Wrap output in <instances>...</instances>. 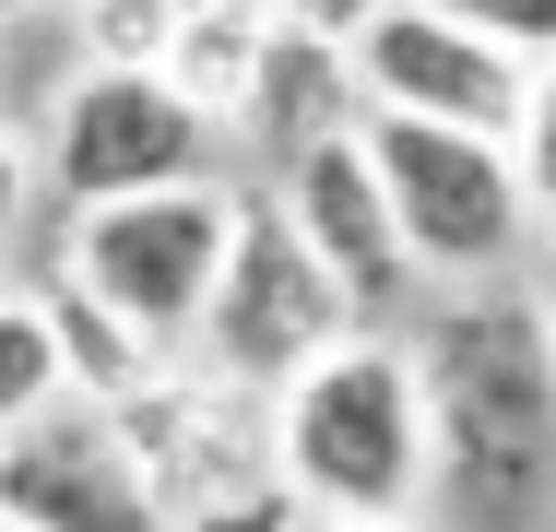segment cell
<instances>
[{"instance_id":"cell-1","label":"cell","mask_w":556,"mask_h":532,"mask_svg":"<svg viewBox=\"0 0 556 532\" xmlns=\"http://www.w3.org/2000/svg\"><path fill=\"white\" fill-rule=\"evenodd\" d=\"M403 379L427 415V473L450 485V509L473 532H521L556 497V355L545 308L462 284L427 296V319L403 331Z\"/></svg>"},{"instance_id":"cell-2","label":"cell","mask_w":556,"mask_h":532,"mask_svg":"<svg viewBox=\"0 0 556 532\" xmlns=\"http://www.w3.org/2000/svg\"><path fill=\"white\" fill-rule=\"evenodd\" d=\"M273 485L308 521H403L427 485V415L391 331H343L273 391Z\"/></svg>"},{"instance_id":"cell-3","label":"cell","mask_w":556,"mask_h":532,"mask_svg":"<svg viewBox=\"0 0 556 532\" xmlns=\"http://www.w3.org/2000/svg\"><path fill=\"white\" fill-rule=\"evenodd\" d=\"M225 225H237V190H225V178L84 202L60 225V284H84L96 308H118L166 355V343L202 331V296H214V273H225Z\"/></svg>"},{"instance_id":"cell-4","label":"cell","mask_w":556,"mask_h":532,"mask_svg":"<svg viewBox=\"0 0 556 532\" xmlns=\"http://www.w3.org/2000/svg\"><path fill=\"white\" fill-rule=\"evenodd\" d=\"M355 154L391 202V237L415 273L450 284H485L509 249H521V178H509V142H473V130H427V118H391V106H355Z\"/></svg>"},{"instance_id":"cell-5","label":"cell","mask_w":556,"mask_h":532,"mask_svg":"<svg viewBox=\"0 0 556 532\" xmlns=\"http://www.w3.org/2000/svg\"><path fill=\"white\" fill-rule=\"evenodd\" d=\"M343 331V296L332 273L296 249V225L273 213V190H237V225H225V273L214 296H202V367H214L225 391H285L296 367H320Z\"/></svg>"},{"instance_id":"cell-6","label":"cell","mask_w":556,"mask_h":532,"mask_svg":"<svg viewBox=\"0 0 556 532\" xmlns=\"http://www.w3.org/2000/svg\"><path fill=\"white\" fill-rule=\"evenodd\" d=\"M343 72H355V106H391V118H427V130H473V142H509L521 84H533L509 48H485L473 24H450L427 0H379L343 36Z\"/></svg>"},{"instance_id":"cell-7","label":"cell","mask_w":556,"mask_h":532,"mask_svg":"<svg viewBox=\"0 0 556 532\" xmlns=\"http://www.w3.org/2000/svg\"><path fill=\"white\" fill-rule=\"evenodd\" d=\"M214 178V118L166 96V72H84L48 130V190L84 202H130V190H190Z\"/></svg>"},{"instance_id":"cell-8","label":"cell","mask_w":556,"mask_h":532,"mask_svg":"<svg viewBox=\"0 0 556 532\" xmlns=\"http://www.w3.org/2000/svg\"><path fill=\"white\" fill-rule=\"evenodd\" d=\"M108 438L130 449V473H142V497L166 509V532L225 509V497H249V485H273V415L249 403V391H225V379H154L142 403H118Z\"/></svg>"},{"instance_id":"cell-9","label":"cell","mask_w":556,"mask_h":532,"mask_svg":"<svg viewBox=\"0 0 556 532\" xmlns=\"http://www.w3.org/2000/svg\"><path fill=\"white\" fill-rule=\"evenodd\" d=\"M273 213H285V225H296V249L332 273V296H343L355 331H379V319L415 296V261H403V237H391V202H379V178H367L355 130L308 142L296 166H273Z\"/></svg>"},{"instance_id":"cell-10","label":"cell","mask_w":556,"mask_h":532,"mask_svg":"<svg viewBox=\"0 0 556 532\" xmlns=\"http://www.w3.org/2000/svg\"><path fill=\"white\" fill-rule=\"evenodd\" d=\"M0 521L12 532H166V509L142 497V473L108 438V415L60 403V415L0 438Z\"/></svg>"},{"instance_id":"cell-11","label":"cell","mask_w":556,"mask_h":532,"mask_svg":"<svg viewBox=\"0 0 556 532\" xmlns=\"http://www.w3.org/2000/svg\"><path fill=\"white\" fill-rule=\"evenodd\" d=\"M237 130H249L273 166H296L308 142L355 130V72H343V48H332V36L273 24V48H261V72H249V96H237Z\"/></svg>"},{"instance_id":"cell-12","label":"cell","mask_w":556,"mask_h":532,"mask_svg":"<svg viewBox=\"0 0 556 532\" xmlns=\"http://www.w3.org/2000/svg\"><path fill=\"white\" fill-rule=\"evenodd\" d=\"M36 319H48V355H60V391L72 403H96V415H118V403H142L154 379H166V355L130 331L118 308H96L84 284H36Z\"/></svg>"},{"instance_id":"cell-13","label":"cell","mask_w":556,"mask_h":532,"mask_svg":"<svg viewBox=\"0 0 556 532\" xmlns=\"http://www.w3.org/2000/svg\"><path fill=\"white\" fill-rule=\"evenodd\" d=\"M261 48H273V0H178V36H166V96L202 106V118H237L249 96V72H261Z\"/></svg>"},{"instance_id":"cell-14","label":"cell","mask_w":556,"mask_h":532,"mask_svg":"<svg viewBox=\"0 0 556 532\" xmlns=\"http://www.w3.org/2000/svg\"><path fill=\"white\" fill-rule=\"evenodd\" d=\"M72 391H60V355H48V319H36V296H0V438L36 415H60Z\"/></svg>"},{"instance_id":"cell-15","label":"cell","mask_w":556,"mask_h":532,"mask_svg":"<svg viewBox=\"0 0 556 532\" xmlns=\"http://www.w3.org/2000/svg\"><path fill=\"white\" fill-rule=\"evenodd\" d=\"M84 72H166V36H178V0H84Z\"/></svg>"},{"instance_id":"cell-16","label":"cell","mask_w":556,"mask_h":532,"mask_svg":"<svg viewBox=\"0 0 556 532\" xmlns=\"http://www.w3.org/2000/svg\"><path fill=\"white\" fill-rule=\"evenodd\" d=\"M509 178H521V213H556V60H533V84H521V118H509Z\"/></svg>"},{"instance_id":"cell-17","label":"cell","mask_w":556,"mask_h":532,"mask_svg":"<svg viewBox=\"0 0 556 532\" xmlns=\"http://www.w3.org/2000/svg\"><path fill=\"white\" fill-rule=\"evenodd\" d=\"M427 12L473 24V36H485V48H509L521 72H533V60H556V0H427Z\"/></svg>"},{"instance_id":"cell-18","label":"cell","mask_w":556,"mask_h":532,"mask_svg":"<svg viewBox=\"0 0 556 532\" xmlns=\"http://www.w3.org/2000/svg\"><path fill=\"white\" fill-rule=\"evenodd\" d=\"M178 532H308V509L285 485H249V497H225V509H202V521H178Z\"/></svg>"},{"instance_id":"cell-19","label":"cell","mask_w":556,"mask_h":532,"mask_svg":"<svg viewBox=\"0 0 556 532\" xmlns=\"http://www.w3.org/2000/svg\"><path fill=\"white\" fill-rule=\"evenodd\" d=\"M367 12H379V0H273V24H296V36H355V24H367Z\"/></svg>"},{"instance_id":"cell-20","label":"cell","mask_w":556,"mask_h":532,"mask_svg":"<svg viewBox=\"0 0 556 532\" xmlns=\"http://www.w3.org/2000/svg\"><path fill=\"white\" fill-rule=\"evenodd\" d=\"M12 225H24V142L0 130V237H12Z\"/></svg>"},{"instance_id":"cell-21","label":"cell","mask_w":556,"mask_h":532,"mask_svg":"<svg viewBox=\"0 0 556 532\" xmlns=\"http://www.w3.org/2000/svg\"><path fill=\"white\" fill-rule=\"evenodd\" d=\"M320 532H415V521H320Z\"/></svg>"},{"instance_id":"cell-22","label":"cell","mask_w":556,"mask_h":532,"mask_svg":"<svg viewBox=\"0 0 556 532\" xmlns=\"http://www.w3.org/2000/svg\"><path fill=\"white\" fill-rule=\"evenodd\" d=\"M533 225H545V249H556V213H533Z\"/></svg>"},{"instance_id":"cell-23","label":"cell","mask_w":556,"mask_h":532,"mask_svg":"<svg viewBox=\"0 0 556 532\" xmlns=\"http://www.w3.org/2000/svg\"><path fill=\"white\" fill-rule=\"evenodd\" d=\"M545 355H556V308H545Z\"/></svg>"},{"instance_id":"cell-24","label":"cell","mask_w":556,"mask_h":532,"mask_svg":"<svg viewBox=\"0 0 556 532\" xmlns=\"http://www.w3.org/2000/svg\"><path fill=\"white\" fill-rule=\"evenodd\" d=\"M12 12H24V0H0V24H12Z\"/></svg>"},{"instance_id":"cell-25","label":"cell","mask_w":556,"mask_h":532,"mask_svg":"<svg viewBox=\"0 0 556 532\" xmlns=\"http://www.w3.org/2000/svg\"><path fill=\"white\" fill-rule=\"evenodd\" d=\"M60 12H84V0H60Z\"/></svg>"},{"instance_id":"cell-26","label":"cell","mask_w":556,"mask_h":532,"mask_svg":"<svg viewBox=\"0 0 556 532\" xmlns=\"http://www.w3.org/2000/svg\"><path fill=\"white\" fill-rule=\"evenodd\" d=\"M0 532H12V521H0Z\"/></svg>"}]
</instances>
